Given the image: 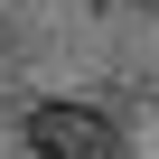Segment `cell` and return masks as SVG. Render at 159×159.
Listing matches in <instances>:
<instances>
[{
	"label": "cell",
	"mask_w": 159,
	"mask_h": 159,
	"mask_svg": "<svg viewBox=\"0 0 159 159\" xmlns=\"http://www.w3.org/2000/svg\"><path fill=\"white\" fill-rule=\"evenodd\" d=\"M28 150L38 159H122V131L94 112V103H28Z\"/></svg>",
	"instance_id": "obj_1"
}]
</instances>
